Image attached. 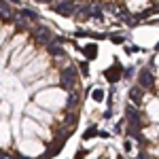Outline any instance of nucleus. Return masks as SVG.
Instances as JSON below:
<instances>
[{
    "label": "nucleus",
    "mask_w": 159,
    "mask_h": 159,
    "mask_svg": "<svg viewBox=\"0 0 159 159\" xmlns=\"http://www.w3.org/2000/svg\"><path fill=\"white\" fill-rule=\"evenodd\" d=\"M138 83H140V89L144 91V89H153L155 87V76H153V72L148 70V68H142L140 70V74H138Z\"/></svg>",
    "instance_id": "nucleus-1"
},
{
    "label": "nucleus",
    "mask_w": 159,
    "mask_h": 159,
    "mask_svg": "<svg viewBox=\"0 0 159 159\" xmlns=\"http://www.w3.org/2000/svg\"><path fill=\"white\" fill-rule=\"evenodd\" d=\"M61 83L66 89H72L76 85V68L74 66H68V68L61 70Z\"/></svg>",
    "instance_id": "nucleus-2"
},
{
    "label": "nucleus",
    "mask_w": 159,
    "mask_h": 159,
    "mask_svg": "<svg viewBox=\"0 0 159 159\" xmlns=\"http://www.w3.org/2000/svg\"><path fill=\"white\" fill-rule=\"evenodd\" d=\"M34 36H36V40L40 43V45H49L51 40H53V32H51L49 28H45V25H36V30H34Z\"/></svg>",
    "instance_id": "nucleus-3"
},
{
    "label": "nucleus",
    "mask_w": 159,
    "mask_h": 159,
    "mask_svg": "<svg viewBox=\"0 0 159 159\" xmlns=\"http://www.w3.org/2000/svg\"><path fill=\"white\" fill-rule=\"evenodd\" d=\"M51 9L55 13H61V15H72V13H76V4L74 2H57Z\"/></svg>",
    "instance_id": "nucleus-4"
},
{
    "label": "nucleus",
    "mask_w": 159,
    "mask_h": 159,
    "mask_svg": "<svg viewBox=\"0 0 159 159\" xmlns=\"http://www.w3.org/2000/svg\"><path fill=\"white\" fill-rule=\"evenodd\" d=\"M104 76H106V81H110V83H117V81L123 76V68H119V66H112V68H108V70L104 72Z\"/></svg>",
    "instance_id": "nucleus-5"
},
{
    "label": "nucleus",
    "mask_w": 159,
    "mask_h": 159,
    "mask_svg": "<svg viewBox=\"0 0 159 159\" xmlns=\"http://www.w3.org/2000/svg\"><path fill=\"white\" fill-rule=\"evenodd\" d=\"M129 98H132V102H134L136 106H140V104H142V98H144V91L136 85V87H132V91H129Z\"/></svg>",
    "instance_id": "nucleus-6"
},
{
    "label": "nucleus",
    "mask_w": 159,
    "mask_h": 159,
    "mask_svg": "<svg viewBox=\"0 0 159 159\" xmlns=\"http://www.w3.org/2000/svg\"><path fill=\"white\" fill-rule=\"evenodd\" d=\"M81 51H83V55H85L87 60H96L98 57V47L96 45H85Z\"/></svg>",
    "instance_id": "nucleus-7"
},
{
    "label": "nucleus",
    "mask_w": 159,
    "mask_h": 159,
    "mask_svg": "<svg viewBox=\"0 0 159 159\" xmlns=\"http://www.w3.org/2000/svg\"><path fill=\"white\" fill-rule=\"evenodd\" d=\"M47 47H49V51L53 53V55H57V57H64V55H66V51L61 49L60 45H53V43H49Z\"/></svg>",
    "instance_id": "nucleus-8"
},
{
    "label": "nucleus",
    "mask_w": 159,
    "mask_h": 159,
    "mask_svg": "<svg viewBox=\"0 0 159 159\" xmlns=\"http://www.w3.org/2000/svg\"><path fill=\"white\" fill-rule=\"evenodd\" d=\"M96 134H98V127H96V125H91V127H87V129H85V136H83V138L89 140V138H96Z\"/></svg>",
    "instance_id": "nucleus-9"
},
{
    "label": "nucleus",
    "mask_w": 159,
    "mask_h": 159,
    "mask_svg": "<svg viewBox=\"0 0 159 159\" xmlns=\"http://www.w3.org/2000/svg\"><path fill=\"white\" fill-rule=\"evenodd\" d=\"M108 38L115 43V45H123V43H125V36H121V34H110Z\"/></svg>",
    "instance_id": "nucleus-10"
},
{
    "label": "nucleus",
    "mask_w": 159,
    "mask_h": 159,
    "mask_svg": "<svg viewBox=\"0 0 159 159\" xmlns=\"http://www.w3.org/2000/svg\"><path fill=\"white\" fill-rule=\"evenodd\" d=\"M121 19H123V21H125L127 25H136L138 21H140L138 17H132V15H125V17H121Z\"/></svg>",
    "instance_id": "nucleus-11"
},
{
    "label": "nucleus",
    "mask_w": 159,
    "mask_h": 159,
    "mask_svg": "<svg viewBox=\"0 0 159 159\" xmlns=\"http://www.w3.org/2000/svg\"><path fill=\"white\" fill-rule=\"evenodd\" d=\"M91 98L96 100V102H100V100L104 98V91H102V89H96V91H93V93H91Z\"/></svg>",
    "instance_id": "nucleus-12"
},
{
    "label": "nucleus",
    "mask_w": 159,
    "mask_h": 159,
    "mask_svg": "<svg viewBox=\"0 0 159 159\" xmlns=\"http://www.w3.org/2000/svg\"><path fill=\"white\" fill-rule=\"evenodd\" d=\"M87 66H89L87 61H81V64H79V68H81V72H83V74H89V68H87Z\"/></svg>",
    "instance_id": "nucleus-13"
},
{
    "label": "nucleus",
    "mask_w": 159,
    "mask_h": 159,
    "mask_svg": "<svg viewBox=\"0 0 159 159\" xmlns=\"http://www.w3.org/2000/svg\"><path fill=\"white\" fill-rule=\"evenodd\" d=\"M136 159H151V157H148L147 153H140V155H138V157H136Z\"/></svg>",
    "instance_id": "nucleus-14"
},
{
    "label": "nucleus",
    "mask_w": 159,
    "mask_h": 159,
    "mask_svg": "<svg viewBox=\"0 0 159 159\" xmlns=\"http://www.w3.org/2000/svg\"><path fill=\"white\" fill-rule=\"evenodd\" d=\"M85 157V151H79V153H76V159H83Z\"/></svg>",
    "instance_id": "nucleus-15"
},
{
    "label": "nucleus",
    "mask_w": 159,
    "mask_h": 159,
    "mask_svg": "<svg viewBox=\"0 0 159 159\" xmlns=\"http://www.w3.org/2000/svg\"><path fill=\"white\" fill-rule=\"evenodd\" d=\"M155 49H157V51H159V43H157V45H155Z\"/></svg>",
    "instance_id": "nucleus-16"
},
{
    "label": "nucleus",
    "mask_w": 159,
    "mask_h": 159,
    "mask_svg": "<svg viewBox=\"0 0 159 159\" xmlns=\"http://www.w3.org/2000/svg\"><path fill=\"white\" fill-rule=\"evenodd\" d=\"M119 159H123V157H119Z\"/></svg>",
    "instance_id": "nucleus-17"
}]
</instances>
